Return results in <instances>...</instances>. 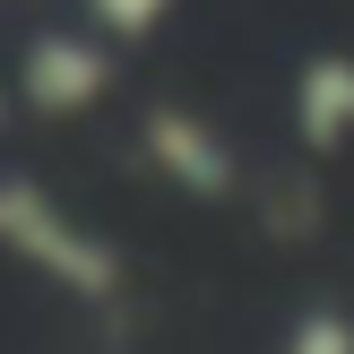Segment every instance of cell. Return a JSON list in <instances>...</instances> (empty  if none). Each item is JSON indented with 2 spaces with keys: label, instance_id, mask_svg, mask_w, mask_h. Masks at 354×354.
<instances>
[{
  "label": "cell",
  "instance_id": "3",
  "mask_svg": "<svg viewBox=\"0 0 354 354\" xmlns=\"http://www.w3.org/2000/svg\"><path fill=\"white\" fill-rule=\"evenodd\" d=\"M294 130H303L311 156H337L354 138V61L346 52H328V61L303 69V86H294Z\"/></svg>",
  "mask_w": 354,
  "mask_h": 354
},
{
  "label": "cell",
  "instance_id": "4",
  "mask_svg": "<svg viewBox=\"0 0 354 354\" xmlns=\"http://www.w3.org/2000/svg\"><path fill=\"white\" fill-rule=\"evenodd\" d=\"M26 95L44 104V113H78V104L104 95V61L86 44H35L26 61Z\"/></svg>",
  "mask_w": 354,
  "mask_h": 354
},
{
  "label": "cell",
  "instance_id": "2",
  "mask_svg": "<svg viewBox=\"0 0 354 354\" xmlns=\"http://www.w3.org/2000/svg\"><path fill=\"white\" fill-rule=\"evenodd\" d=\"M147 156L190 190V199H225V190L242 182L234 147H225L207 121H190V113H156V121H147Z\"/></svg>",
  "mask_w": 354,
  "mask_h": 354
},
{
  "label": "cell",
  "instance_id": "6",
  "mask_svg": "<svg viewBox=\"0 0 354 354\" xmlns=\"http://www.w3.org/2000/svg\"><path fill=\"white\" fill-rule=\"evenodd\" d=\"M104 17H113L121 35H138V26H156V9H165V0H95Z\"/></svg>",
  "mask_w": 354,
  "mask_h": 354
},
{
  "label": "cell",
  "instance_id": "1",
  "mask_svg": "<svg viewBox=\"0 0 354 354\" xmlns=\"http://www.w3.org/2000/svg\"><path fill=\"white\" fill-rule=\"evenodd\" d=\"M0 242H9L17 259H35L44 277H61L69 294H113L121 286V259L104 251L86 225H69L44 190H26V182H0Z\"/></svg>",
  "mask_w": 354,
  "mask_h": 354
},
{
  "label": "cell",
  "instance_id": "5",
  "mask_svg": "<svg viewBox=\"0 0 354 354\" xmlns=\"http://www.w3.org/2000/svg\"><path fill=\"white\" fill-rule=\"evenodd\" d=\"M286 354H354V311H303Z\"/></svg>",
  "mask_w": 354,
  "mask_h": 354
}]
</instances>
